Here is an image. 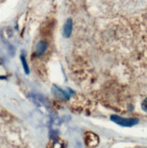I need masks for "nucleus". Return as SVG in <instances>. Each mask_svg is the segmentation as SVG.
Segmentation results:
<instances>
[{"label": "nucleus", "instance_id": "1", "mask_svg": "<svg viewBox=\"0 0 147 148\" xmlns=\"http://www.w3.org/2000/svg\"><path fill=\"white\" fill-rule=\"evenodd\" d=\"M111 120L122 127H133L138 123L137 118H126L119 116H112Z\"/></svg>", "mask_w": 147, "mask_h": 148}, {"label": "nucleus", "instance_id": "2", "mask_svg": "<svg viewBox=\"0 0 147 148\" xmlns=\"http://www.w3.org/2000/svg\"><path fill=\"white\" fill-rule=\"evenodd\" d=\"M47 50V42L45 41H40L35 47V53L37 56H41Z\"/></svg>", "mask_w": 147, "mask_h": 148}, {"label": "nucleus", "instance_id": "3", "mask_svg": "<svg viewBox=\"0 0 147 148\" xmlns=\"http://www.w3.org/2000/svg\"><path fill=\"white\" fill-rule=\"evenodd\" d=\"M71 31H72V21L71 19H68L63 27V35L66 38H68L71 34Z\"/></svg>", "mask_w": 147, "mask_h": 148}, {"label": "nucleus", "instance_id": "4", "mask_svg": "<svg viewBox=\"0 0 147 148\" xmlns=\"http://www.w3.org/2000/svg\"><path fill=\"white\" fill-rule=\"evenodd\" d=\"M21 61H22V63H23V66H24V70L25 71L26 74H29V72H30V71H29V67H28V64L26 62V60L25 56H21Z\"/></svg>", "mask_w": 147, "mask_h": 148}, {"label": "nucleus", "instance_id": "5", "mask_svg": "<svg viewBox=\"0 0 147 148\" xmlns=\"http://www.w3.org/2000/svg\"><path fill=\"white\" fill-rule=\"evenodd\" d=\"M142 108L145 111V112H147V98L142 103Z\"/></svg>", "mask_w": 147, "mask_h": 148}]
</instances>
